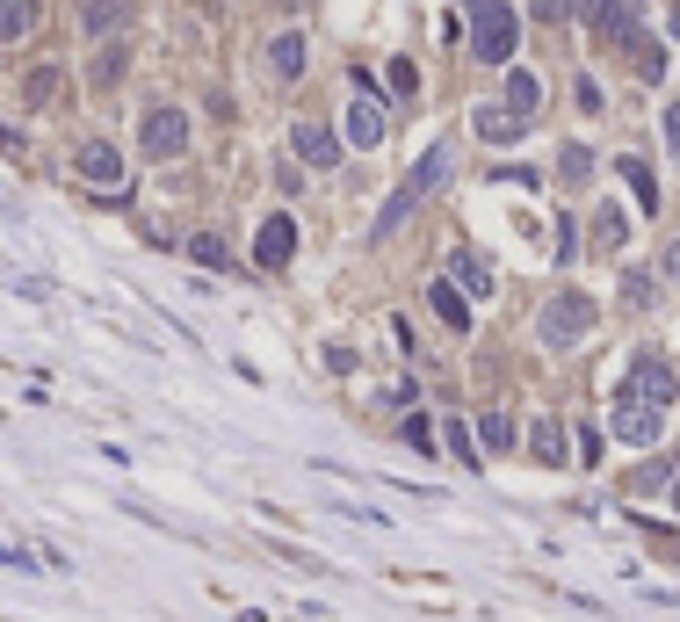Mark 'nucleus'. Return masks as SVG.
<instances>
[{"instance_id":"obj_1","label":"nucleus","mask_w":680,"mask_h":622,"mask_svg":"<svg viewBox=\"0 0 680 622\" xmlns=\"http://www.w3.org/2000/svg\"><path fill=\"white\" fill-rule=\"evenodd\" d=\"M463 44H471L478 66H514V44H521V15H514V0H485V8H471V29H463Z\"/></svg>"},{"instance_id":"obj_2","label":"nucleus","mask_w":680,"mask_h":622,"mask_svg":"<svg viewBox=\"0 0 680 622\" xmlns=\"http://www.w3.org/2000/svg\"><path fill=\"white\" fill-rule=\"evenodd\" d=\"M449 160H456V145H449V138H442V145H427V160H420V167H413L406 181H398V196H391V203L377 210V239H391V232H398V225H406V217L420 210V196H435V189H442Z\"/></svg>"},{"instance_id":"obj_3","label":"nucleus","mask_w":680,"mask_h":622,"mask_svg":"<svg viewBox=\"0 0 680 622\" xmlns=\"http://www.w3.org/2000/svg\"><path fill=\"white\" fill-rule=\"evenodd\" d=\"M615 398H630V406H652V413H666L673 398H680V377H673V362L666 355H637L630 369H623V391Z\"/></svg>"},{"instance_id":"obj_4","label":"nucleus","mask_w":680,"mask_h":622,"mask_svg":"<svg viewBox=\"0 0 680 622\" xmlns=\"http://www.w3.org/2000/svg\"><path fill=\"white\" fill-rule=\"evenodd\" d=\"M73 167H80L87 189H102V203H131V181H123V152H116L109 138H80Z\"/></svg>"},{"instance_id":"obj_5","label":"nucleus","mask_w":680,"mask_h":622,"mask_svg":"<svg viewBox=\"0 0 680 622\" xmlns=\"http://www.w3.org/2000/svg\"><path fill=\"white\" fill-rule=\"evenodd\" d=\"M594 333V304H586L579 290H558L543 304V319H536V340L543 348H572V340H586Z\"/></svg>"},{"instance_id":"obj_6","label":"nucleus","mask_w":680,"mask_h":622,"mask_svg":"<svg viewBox=\"0 0 680 622\" xmlns=\"http://www.w3.org/2000/svg\"><path fill=\"white\" fill-rule=\"evenodd\" d=\"M138 145H145V160H181V152H189V116H181L174 102L145 109V123H138Z\"/></svg>"},{"instance_id":"obj_7","label":"nucleus","mask_w":680,"mask_h":622,"mask_svg":"<svg viewBox=\"0 0 680 622\" xmlns=\"http://www.w3.org/2000/svg\"><path fill=\"white\" fill-rule=\"evenodd\" d=\"M290 261H297V217L275 210V217H261V232H254V268L261 275H283Z\"/></svg>"},{"instance_id":"obj_8","label":"nucleus","mask_w":680,"mask_h":622,"mask_svg":"<svg viewBox=\"0 0 680 622\" xmlns=\"http://www.w3.org/2000/svg\"><path fill=\"white\" fill-rule=\"evenodd\" d=\"M348 145L355 152H377L384 145V102H377V80L355 73V109H348Z\"/></svg>"},{"instance_id":"obj_9","label":"nucleus","mask_w":680,"mask_h":622,"mask_svg":"<svg viewBox=\"0 0 680 622\" xmlns=\"http://www.w3.org/2000/svg\"><path fill=\"white\" fill-rule=\"evenodd\" d=\"M659 420H666V413H652V406H630V398H615V413H608L615 442H630V449H652V442H659Z\"/></svg>"},{"instance_id":"obj_10","label":"nucleus","mask_w":680,"mask_h":622,"mask_svg":"<svg viewBox=\"0 0 680 622\" xmlns=\"http://www.w3.org/2000/svg\"><path fill=\"white\" fill-rule=\"evenodd\" d=\"M290 152H297L304 167H340V138L326 131V123H312V116H304L297 131H290Z\"/></svg>"},{"instance_id":"obj_11","label":"nucleus","mask_w":680,"mask_h":622,"mask_svg":"<svg viewBox=\"0 0 680 622\" xmlns=\"http://www.w3.org/2000/svg\"><path fill=\"white\" fill-rule=\"evenodd\" d=\"M427 304H435V319H442L449 333H471V297H463L449 275H442V283H427Z\"/></svg>"},{"instance_id":"obj_12","label":"nucleus","mask_w":680,"mask_h":622,"mask_svg":"<svg viewBox=\"0 0 680 622\" xmlns=\"http://www.w3.org/2000/svg\"><path fill=\"white\" fill-rule=\"evenodd\" d=\"M507 116H521V123H529L536 109H543V80L529 73V66H507V102H500Z\"/></svg>"},{"instance_id":"obj_13","label":"nucleus","mask_w":680,"mask_h":622,"mask_svg":"<svg viewBox=\"0 0 680 622\" xmlns=\"http://www.w3.org/2000/svg\"><path fill=\"white\" fill-rule=\"evenodd\" d=\"M586 15H594V29H601V37H615V44L637 37V0H594Z\"/></svg>"},{"instance_id":"obj_14","label":"nucleus","mask_w":680,"mask_h":622,"mask_svg":"<svg viewBox=\"0 0 680 622\" xmlns=\"http://www.w3.org/2000/svg\"><path fill=\"white\" fill-rule=\"evenodd\" d=\"M471 131H478L485 145H514L521 131H529V123H521V116H507L500 102H485V109H471Z\"/></svg>"},{"instance_id":"obj_15","label":"nucleus","mask_w":680,"mask_h":622,"mask_svg":"<svg viewBox=\"0 0 680 622\" xmlns=\"http://www.w3.org/2000/svg\"><path fill=\"white\" fill-rule=\"evenodd\" d=\"M449 283H463V297H492V268H485V254L456 246V254H449Z\"/></svg>"},{"instance_id":"obj_16","label":"nucleus","mask_w":680,"mask_h":622,"mask_svg":"<svg viewBox=\"0 0 680 622\" xmlns=\"http://www.w3.org/2000/svg\"><path fill=\"white\" fill-rule=\"evenodd\" d=\"M268 66H275V80H304V29H283V37L268 44Z\"/></svg>"},{"instance_id":"obj_17","label":"nucleus","mask_w":680,"mask_h":622,"mask_svg":"<svg viewBox=\"0 0 680 622\" xmlns=\"http://www.w3.org/2000/svg\"><path fill=\"white\" fill-rule=\"evenodd\" d=\"M44 22V0H0V44H22Z\"/></svg>"},{"instance_id":"obj_18","label":"nucleus","mask_w":680,"mask_h":622,"mask_svg":"<svg viewBox=\"0 0 680 622\" xmlns=\"http://www.w3.org/2000/svg\"><path fill=\"white\" fill-rule=\"evenodd\" d=\"M131 22V0H80V29L87 37H109V29Z\"/></svg>"},{"instance_id":"obj_19","label":"nucleus","mask_w":680,"mask_h":622,"mask_svg":"<svg viewBox=\"0 0 680 622\" xmlns=\"http://www.w3.org/2000/svg\"><path fill=\"white\" fill-rule=\"evenodd\" d=\"M615 174H623V181H630V196H637V210H644V217H652V210H659V181H652V167H644V160H637V152H623V160H615Z\"/></svg>"},{"instance_id":"obj_20","label":"nucleus","mask_w":680,"mask_h":622,"mask_svg":"<svg viewBox=\"0 0 680 622\" xmlns=\"http://www.w3.org/2000/svg\"><path fill=\"white\" fill-rule=\"evenodd\" d=\"M529 456L558 471V463H565V420H536V427H529Z\"/></svg>"},{"instance_id":"obj_21","label":"nucleus","mask_w":680,"mask_h":622,"mask_svg":"<svg viewBox=\"0 0 680 622\" xmlns=\"http://www.w3.org/2000/svg\"><path fill=\"white\" fill-rule=\"evenodd\" d=\"M623 51L637 58V80H652V87L666 80V44H659V37H644V29H637V37H630Z\"/></svg>"},{"instance_id":"obj_22","label":"nucleus","mask_w":680,"mask_h":622,"mask_svg":"<svg viewBox=\"0 0 680 622\" xmlns=\"http://www.w3.org/2000/svg\"><path fill=\"white\" fill-rule=\"evenodd\" d=\"M442 449L463 463V471H485V449H478V434L463 427V420H449V427H442Z\"/></svg>"},{"instance_id":"obj_23","label":"nucleus","mask_w":680,"mask_h":622,"mask_svg":"<svg viewBox=\"0 0 680 622\" xmlns=\"http://www.w3.org/2000/svg\"><path fill=\"white\" fill-rule=\"evenodd\" d=\"M123 66H131V51H123V44H102V51H95V66H87V80H95L102 95H109V87L123 80Z\"/></svg>"},{"instance_id":"obj_24","label":"nucleus","mask_w":680,"mask_h":622,"mask_svg":"<svg viewBox=\"0 0 680 622\" xmlns=\"http://www.w3.org/2000/svg\"><path fill=\"white\" fill-rule=\"evenodd\" d=\"M189 261L210 268V275H225V268H232V254H225V239H218V232H196V239H189Z\"/></svg>"},{"instance_id":"obj_25","label":"nucleus","mask_w":680,"mask_h":622,"mask_svg":"<svg viewBox=\"0 0 680 622\" xmlns=\"http://www.w3.org/2000/svg\"><path fill=\"white\" fill-rule=\"evenodd\" d=\"M623 304L652 311V304H659V275H652V268H623Z\"/></svg>"},{"instance_id":"obj_26","label":"nucleus","mask_w":680,"mask_h":622,"mask_svg":"<svg viewBox=\"0 0 680 622\" xmlns=\"http://www.w3.org/2000/svg\"><path fill=\"white\" fill-rule=\"evenodd\" d=\"M58 80H66L58 66H29V80H22V102H29V109H44V102L58 95Z\"/></svg>"},{"instance_id":"obj_27","label":"nucleus","mask_w":680,"mask_h":622,"mask_svg":"<svg viewBox=\"0 0 680 622\" xmlns=\"http://www.w3.org/2000/svg\"><path fill=\"white\" fill-rule=\"evenodd\" d=\"M478 442H485L492 456H507V449H514V420H507V413H485V420H478Z\"/></svg>"},{"instance_id":"obj_28","label":"nucleus","mask_w":680,"mask_h":622,"mask_svg":"<svg viewBox=\"0 0 680 622\" xmlns=\"http://www.w3.org/2000/svg\"><path fill=\"white\" fill-rule=\"evenodd\" d=\"M594 0H536V22H579Z\"/></svg>"},{"instance_id":"obj_29","label":"nucleus","mask_w":680,"mask_h":622,"mask_svg":"<svg viewBox=\"0 0 680 622\" xmlns=\"http://www.w3.org/2000/svg\"><path fill=\"white\" fill-rule=\"evenodd\" d=\"M384 80H391V95H398V102H413V95H420V73L406 66V58H391V73H384Z\"/></svg>"},{"instance_id":"obj_30","label":"nucleus","mask_w":680,"mask_h":622,"mask_svg":"<svg viewBox=\"0 0 680 622\" xmlns=\"http://www.w3.org/2000/svg\"><path fill=\"white\" fill-rule=\"evenodd\" d=\"M558 174H565V181H586V174H594V152H586V145H565Z\"/></svg>"},{"instance_id":"obj_31","label":"nucleus","mask_w":680,"mask_h":622,"mask_svg":"<svg viewBox=\"0 0 680 622\" xmlns=\"http://www.w3.org/2000/svg\"><path fill=\"white\" fill-rule=\"evenodd\" d=\"M594 239H601V246H623V210H615V203L594 217Z\"/></svg>"},{"instance_id":"obj_32","label":"nucleus","mask_w":680,"mask_h":622,"mask_svg":"<svg viewBox=\"0 0 680 622\" xmlns=\"http://www.w3.org/2000/svg\"><path fill=\"white\" fill-rule=\"evenodd\" d=\"M398 434H406L413 449H435V427H427V413H406V420H398Z\"/></svg>"},{"instance_id":"obj_33","label":"nucleus","mask_w":680,"mask_h":622,"mask_svg":"<svg viewBox=\"0 0 680 622\" xmlns=\"http://www.w3.org/2000/svg\"><path fill=\"white\" fill-rule=\"evenodd\" d=\"M659 485H673V463H644V471L630 478V492H659Z\"/></svg>"},{"instance_id":"obj_34","label":"nucleus","mask_w":680,"mask_h":622,"mask_svg":"<svg viewBox=\"0 0 680 622\" xmlns=\"http://www.w3.org/2000/svg\"><path fill=\"white\" fill-rule=\"evenodd\" d=\"M558 261H579V225L572 217H558Z\"/></svg>"},{"instance_id":"obj_35","label":"nucleus","mask_w":680,"mask_h":622,"mask_svg":"<svg viewBox=\"0 0 680 622\" xmlns=\"http://www.w3.org/2000/svg\"><path fill=\"white\" fill-rule=\"evenodd\" d=\"M579 109H586V116H601V109H608V95H601V87L586 80V73H579Z\"/></svg>"},{"instance_id":"obj_36","label":"nucleus","mask_w":680,"mask_h":622,"mask_svg":"<svg viewBox=\"0 0 680 622\" xmlns=\"http://www.w3.org/2000/svg\"><path fill=\"white\" fill-rule=\"evenodd\" d=\"M659 123H666V152L680 160V102H666V116H659Z\"/></svg>"},{"instance_id":"obj_37","label":"nucleus","mask_w":680,"mask_h":622,"mask_svg":"<svg viewBox=\"0 0 680 622\" xmlns=\"http://www.w3.org/2000/svg\"><path fill=\"white\" fill-rule=\"evenodd\" d=\"M659 275H666V283L680 290V239H673V246H666V254H659Z\"/></svg>"},{"instance_id":"obj_38","label":"nucleus","mask_w":680,"mask_h":622,"mask_svg":"<svg viewBox=\"0 0 680 622\" xmlns=\"http://www.w3.org/2000/svg\"><path fill=\"white\" fill-rule=\"evenodd\" d=\"M666 37H673V44H680V0H673V15H666Z\"/></svg>"},{"instance_id":"obj_39","label":"nucleus","mask_w":680,"mask_h":622,"mask_svg":"<svg viewBox=\"0 0 680 622\" xmlns=\"http://www.w3.org/2000/svg\"><path fill=\"white\" fill-rule=\"evenodd\" d=\"M666 492H673V507H680V456H673V485H666Z\"/></svg>"},{"instance_id":"obj_40","label":"nucleus","mask_w":680,"mask_h":622,"mask_svg":"<svg viewBox=\"0 0 680 622\" xmlns=\"http://www.w3.org/2000/svg\"><path fill=\"white\" fill-rule=\"evenodd\" d=\"M463 8H485V0H463Z\"/></svg>"}]
</instances>
